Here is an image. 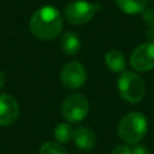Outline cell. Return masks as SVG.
<instances>
[{
    "label": "cell",
    "instance_id": "13",
    "mask_svg": "<svg viewBox=\"0 0 154 154\" xmlns=\"http://www.w3.org/2000/svg\"><path fill=\"white\" fill-rule=\"evenodd\" d=\"M54 138L60 143H66L72 140L73 130L67 123H60L54 128Z\"/></svg>",
    "mask_w": 154,
    "mask_h": 154
},
{
    "label": "cell",
    "instance_id": "16",
    "mask_svg": "<svg viewBox=\"0 0 154 154\" xmlns=\"http://www.w3.org/2000/svg\"><path fill=\"white\" fill-rule=\"evenodd\" d=\"M111 154H132L131 149L126 146H117L112 149Z\"/></svg>",
    "mask_w": 154,
    "mask_h": 154
},
{
    "label": "cell",
    "instance_id": "7",
    "mask_svg": "<svg viewBox=\"0 0 154 154\" xmlns=\"http://www.w3.org/2000/svg\"><path fill=\"white\" fill-rule=\"evenodd\" d=\"M61 83L67 89H78L87 81V72L84 66L78 61L67 63L60 73Z\"/></svg>",
    "mask_w": 154,
    "mask_h": 154
},
{
    "label": "cell",
    "instance_id": "9",
    "mask_svg": "<svg viewBox=\"0 0 154 154\" xmlns=\"http://www.w3.org/2000/svg\"><path fill=\"white\" fill-rule=\"evenodd\" d=\"M72 140L81 150H91L96 144L95 134L87 126H78L73 130Z\"/></svg>",
    "mask_w": 154,
    "mask_h": 154
},
{
    "label": "cell",
    "instance_id": "2",
    "mask_svg": "<svg viewBox=\"0 0 154 154\" xmlns=\"http://www.w3.org/2000/svg\"><path fill=\"white\" fill-rule=\"evenodd\" d=\"M147 119L140 112L128 113L122 118L118 125L119 137L128 144H137L147 134Z\"/></svg>",
    "mask_w": 154,
    "mask_h": 154
},
{
    "label": "cell",
    "instance_id": "17",
    "mask_svg": "<svg viewBox=\"0 0 154 154\" xmlns=\"http://www.w3.org/2000/svg\"><path fill=\"white\" fill-rule=\"evenodd\" d=\"M131 153L132 154H150L148 148L142 146V144H136L134 147V149H131Z\"/></svg>",
    "mask_w": 154,
    "mask_h": 154
},
{
    "label": "cell",
    "instance_id": "6",
    "mask_svg": "<svg viewBox=\"0 0 154 154\" xmlns=\"http://www.w3.org/2000/svg\"><path fill=\"white\" fill-rule=\"evenodd\" d=\"M131 66L137 71H150L154 69V41L140 45L130 57Z\"/></svg>",
    "mask_w": 154,
    "mask_h": 154
},
{
    "label": "cell",
    "instance_id": "5",
    "mask_svg": "<svg viewBox=\"0 0 154 154\" xmlns=\"http://www.w3.org/2000/svg\"><path fill=\"white\" fill-rule=\"evenodd\" d=\"M97 11V6L85 1L76 0L70 2L65 8V19L72 25H83L90 22Z\"/></svg>",
    "mask_w": 154,
    "mask_h": 154
},
{
    "label": "cell",
    "instance_id": "11",
    "mask_svg": "<svg viewBox=\"0 0 154 154\" xmlns=\"http://www.w3.org/2000/svg\"><path fill=\"white\" fill-rule=\"evenodd\" d=\"M105 64L106 66L112 71V72H124L125 67H126V60L125 57L116 49L108 51L105 55Z\"/></svg>",
    "mask_w": 154,
    "mask_h": 154
},
{
    "label": "cell",
    "instance_id": "15",
    "mask_svg": "<svg viewBox=\"0 0 154 154\" xmlns=\"http://www.w3.org/2000/svg\"><path fill=\"white\" fill-rule=\"evenodd\" d=\"M144 19L148 22V29H147V37L149 40H154V11L153 10H147L144 11L143 14Z\"/></svg>",
    "mask_w": 154,
    "mask_h": 154
},
{
    "label": "cell",
    "instance_id": "10",
    "mask_svg": "<svg viewBox=\"0 0 154 154\" xmlns=\"http://www.w3.org/2000/svg\"><path fill=\"white\" fill-rule=\"evenodd\" d=\"M61 49L67 55H76L81 49V40L73 31H66L63 34L60 40Z\"/></svg>",
    "mask_w": 154,
    "mask_h": 154
},
{
    "label": "cell",
    "instance_id": "1",
    "mask_svg": "<svg viewBox=\"0 0 154 154\" xmlns=\"http://www.w3.org/2000/svg\"><path fill=\"white\" fill-rule=\"evenodd\" d=\"M30 32L41 41L55 38L63 29V18L60 12L53 6H42L36 10L29 22Z\"/></svg>",
    "mask_w": 154,
    "mask_h": 154
},
{
    "label": "cell",
    "instance_id": "14",
    "mask_svg": "<svg viewBox=\"0 0 154 154\" xmlns=\"http://www.w3.org/2000/svg\"><path fill=\"white\" fill-rule=\"evenodd\" d=\"M38 154H67L65 147L58 142H45L38 150Z\"/></svg>",
    "mask_w": 154,
    "mask_h": 154
},
{
    "label": "cell",
    "instance_id": "3",
    "mask_svg": "<svg viewBox=\"0 0 154 154\" xmlns=\"http://www.w3.org/2000/svg\"><path fill=\"white\" fill-rule=\"evenodd\" d=\"M118 91L123 100L130 103L140 102L146 94V84L137 73L125 71L118 79Z\"/></svg>",
    "mask_w": 154,
    "mask_h": 154
},
{
    "label": "cell",
    "instance_id": "4",
    "mask_svg": "<svg viewBox=\"0 0 154 154\" xmlns=\"http://www.w3.org/2000/svg\"><path fill=\"white\" fill-rule=\"evenodd\" d=\"M89 111V102L82 94H71L65 97L61 105L64 118L70 123H78L85 118Z\"/></svg>",
    "mask_w": 154,
    "mask_h": 154
},
{
    "label": "cell",
    "instance_id": "12",
    "mask_svg": "<svg viewBox=\"0 0 154 154\" xmlns=\"http://www.w3.org/2000/svg\"><path fill=\"white\" fill-rule=\"evenodd\" d=\"M116 4L126 14H138L144 12L148 0H116Z\"/></svg>",
    "mask_w": 154,
    "mask_h": 154
},
{
    "label": "cell",
    "instance_id": "8",
    "mask_svg": "<svg viewBox=\"0 0 154 154\" xmlns=\"http://www.w3.org/2000/svg\"><path fill=\"white\" fill-rule=\"evenodd\" d=\"M19 114L17 100L10 94H0V126L13 124Z\"/></svg>",
    "mask_w": 154,
    "mask_h": 154
},
{
    "label": "cell",
    "instance_id": "18",
    "mask_svg": "<svg viewBox=\"0 0 154 154\" xmlns=\"http://www.w3.org/2000/svg\"><path fill=\"white\" fill-rule=\"evenodd\" d=\"M4 84H5V75H4V72L0 70V89L4 87Z\"/></svg>",
    "mask_w": 154,
    "mask_h": 154
}]
</instances>
